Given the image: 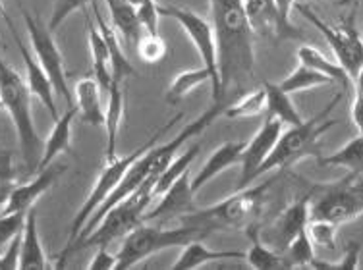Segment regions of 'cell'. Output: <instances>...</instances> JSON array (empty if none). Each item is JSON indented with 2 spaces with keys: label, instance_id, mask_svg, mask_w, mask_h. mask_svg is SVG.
<instances>
[{
  "label": "cell",
  "instance_id": "29",
  "mask_svg": "<svg viewBox=\"0 0 363 270\" xmlns=\"http://www.w3.org/2000/svg\"><path fill=\"white\" fill-rule=\"evenodd\" d=\"M298 60H300V64H303V66L317 69V72H321L323 76L330 77L333 84H340L344 89H350V85H354L340 64L330 62V60L325 58L319 50L313 49V47H309V45H301L300 49H298Z\"/></svg>",
  "mask_w": 363,
  "mask_h": 270
},
{
  "label": "cell",
  "instance_id": "23",
  "mask_svg": "<svg viewBox=\"0 0 363 270\" xmlns=\"http://www.w3.org/2000/svg\"><path fill=\"white\" fill-rule=\"evenodd\" d=\"M49 261L45 255V249L39 237V226H37L35 208H29L26 216V226L21 232L20 247V269H47Z\"/></svg>",
  "mask_w": 363,
  "mask_h": 270
},
{
  "label": "cell",
  "instance_id": "43",
  "mask_svg": "<svg viewBox=\"0 0 363 270\" xmlns=\"http://www.w3.org/2000/svg\"><path fill=\"white\" fill-rule=\"evenodd\" d=\"M116 255H112L108 247H99L97 253L93 255L89 263H87V269L91 270H97V269H105V270H112L116 269Z\"/></svg>",
  "mask_w": 363,
  "mask_h": 270
},
{
  "label": "cell",
  "instance_id": "25",
  "mask_svg": "<svg viewBox=\"0 0 363 270\" xmlns=\"http://www.w3.org/2000/svg\"><path fill=\"white\" fill-rule=\"evenodd\" d=\"M230 259H245V253L242 251H213L205 247L201 240H196V242H189L188 245L182 247L180 257L172 263V269H199V266L215 263V261H230Z\"/></svg>",
  "mask_w": 363,
  "mask_h": 270
},
{
  "label": "cell",
  "instance_id": "36",
  "mask_svg": "<svg viewBox=\"0 0 363 270\" xmlns=\"http://www.w3.org/2000/svg\"><path fill=\"white\" fill-rule=\"evenodd\" d=\"M167 43L159 33H145L141 35L138 43H135V52L145 64H157L161 62L167 56Z\"/></svg>",
  "mask_w": 363,
  "mask_h": 270
},
{
  "label": "cell",
  "instance_id": "22",
  "mask_svg": "<svg viewBox=\"0 0 363 270\" xmlns=\"http://www.w3.org/2000/svg\"><path fill=\"white\" fill-rule=\"evenodd\" d=\"M87 41H89L91 50V68H93V77L97 79L99 87L103 91V95H108L112 84V66H111V52L106 47L103 35L99 31L97 23H89L87 20Z\"/></svg>",
  "mask_w": 363,
  "mask_h": 270
},
{
  "label": "cell",
  "instance_id": "44",
  "mask_svg": "<svg viewBox=\"0 0 363 270\" xmlns=\"http://www.w3.org/2000/svg\"><path fill=\"white\" fill-rule=\"evenodd\" d=\"M352 118H354V124L357 125L359 133H363V95H356V97H354V104H352Z\"/></svg>",
  "mask_w": 363,
  "mask_h": 270
},
{
  "label": "cell",
  "instance_id": "12",
  "mask_svg": "<svg viewBox=\"0 0 363 270\" xmlns=\"http://www.w3.org/2000/svg\"><path fill=\"white\" fill-rule=\"evenodd\" d=\"M280 133H282V122L271 116H265V122L261 125L255 135H253L244 147L242 160H240V178H238L236 189L252 186L253 181L259 178V170L265 164L269 154L277 145Z\"/></svg>",
  "mask_w": 363,
  "mask_h": 270
},
{
  "label": "cell",
  "instance_id": "11",
  "mask_svg": "<svg viewBox=\"0 0 363 270\" xmlns=\"http://www.w3.org/2000/svg\"><path fill=\"white\" fill-rule=\"evenodd\" d=\"M159 12L162 18L174 20L186 33L189 41L194 43L201 62L211 74V85H213V101H217L218 89H220V77H218V60H217V41L213 33V26L188 8L176 6V4H159Z\"/></svg>",
  "mask_w": 363,
  "mask_h": 270
},
{
  "label": "cell",
  "instance_id": "17",
  "mask_svg": "<svg viewBox=\"0 0 363 270\" xmlns=\"http://www.w3.org/2000/svg\"><path fill=\"white\" fill-rule=\"evenodd\" d=\"M196 191L191 189V178L189 170L182 178L174 181V186L168 189L167 193L161 195L159 205L149 210L145 215V220H172V218H182L191 210H196Z\"/></svg>",
  "mask_w": 363,
  "mask_h": 270
},
{
  "label": "cell",
  "instance_id": "7",
  "mask_svg": "<svg viewBox=\"0 0 363 270\" xmlns=\"http://www.w3.org/2000/svg\"><path fill=\"white\" fill-rule=\"evenodd\" d=\"M363 215V174L348 172L333 184L309 189V220L344 224Z\"/></svg>",
  "mask_w": 363,
  "mask_h": 270
},
{
  "label": "cell",
  "instance_id": "18",
  "mask_svg": "<svg viewBox=\"0 0 363 270\" xmlns=\"http://www.w3.org/2000/svg\"><path fill=\"white\" fill-rule=\"evenodd\" d=\"M244 147L245 143H242V141H228V143H223L217 151L211 154L209 159L205 160V164L201 167V170L191 178V189L197 193L203 186H207L211 180H215L218 174L240 164Z\"/></svg>",
  "mask_w": 363,
  "mask_h": 270
},
{
  "label": "cell",
  "instance_id": "27",
  "mask_svg": "<svg viewBox=\"0 0 363 270\" xmlns=\"http://www.w3.org/2000/svg\"><path fill=\"white\" fill-rule=\"evenodd\" d=\"M265 93H267V106H265V116L280 120L282 124L288 125H298L303 122L300 116V112L296 111L292 99L288 95L286 91H282L279 84H272V81H265Z\"/></svg>",
  "mask_w": 363,
  "mask_h": 270
},
{
  "label": "cell",
  "instance_id": "13",
  "mask_svg": "<svg viewBox=\"0 0 363 270\" xmlns=\"http://www.w3.org/2000/svg\"><path fill=\"white\" fill-rule=\"evenodd\" d=\"M309 224V193L300 197L298 201L288 205L284 210H280L274 220L261 228L259 226V237L271 247V249L282 251L298 237L300 232L308 228Z\"/></svg>",
  "mask_w": 363,
  "mask_h": 270
},
{
  "label": "cell",
  "instance_id": "39",
  "mask_svg": "<svg viewBox=\"0 0 363 270\" xmlns=\"http://www.w3.org/2000/svg\"><path fill=\"white\" fill-rule=\"evenodd\" d=\"M93 0H55V8L49 20V29L56 31L64 23L66 18H70L76 10H85V6Z\"/></svg>",
  "mask_w": 363,
  "mask_h": 270
},
{
  "label": "cell",
  "instance_id": "42",
  "mask_svg": "<svg viewBox=\"0 0 363 270\" xmlns=\"http://www.w3.org/2000/svg\"><path fill=\"white\" fill-rule=\"evenodd\" d=\"M357 264H359V243L352 242L348 245V251L344 253L340 261L328 263V261H317V259H313L311 266L313 269H357Z\"/></svg>",
  "mask_w": 363,
  "mask_h": 270
},
{
  "label": "cell",
  "instance_id": "14",
  "mask_svg": "<svg viewBox=\"0 0 363 270\" xmlns=\"http://www.w3.org/2000/svg\"><path fill=\"white\" fill-rule=\"evenodd\" d=\"M245 16L255 35L272 39H296L301 41L303 33L292 21L282 20L274 0H244Z\"/></svg>",
  "mask_w": 363,
  "mask_h": 270
},
{
  "label": "cell",
  "instance_id": "6",
  "mask_svg": "<svg viewBox=\"0 0 363 270\" xmlns=\"http://www.w3.org/2000/svg\"><path fill=\"white\" fill-rule=\"evenodd\" d=\"M211 232L194 224H182L176 228H161V226H145L141 224L128 234L122 242V247L116 253V269H132L133 264L157 255L159 251L184 247L189 242L203 240Z\"/></svg>",
  "mask_w": 363,
  "mask_h": 270
},
{
  "label": "cell",
  "instance_id": "41",
  "mask_svg": "<svg viewBox=\"0 0 363 270\" xmlns=\"http://www.w3.org/2000/svg\"><path fill=\"white\" fill-rule=\"evenodd\" d=\"M138 10V20H140L141 29L145 33H159V20L162 16L159 12V2L157 0H143Z\"/></svg>",
  "mask_w": 363,
  "mask_h": 270
},
{
  "label": "cell",
  "instance_id": "24",
  "mask_svg": "<svg viewBox=\"0 0 363 270\" xmlns=\"http://www.w3.org/2000/svg\"><path fill=\"white\" fill-rule=\"evenodd\" d=\"M93 14H95V23H97L99 31L105 39L106 47H108V52H111V66H112V81H118V84H124V79L135 74V69L132 68V64L128 60V56L124 55V50L120 47V35L114 31V28H111L108 23H105V18L101 14L99 6L93 2Z\"/></svg>",
  "mask_w": 363,
  "mask_h": 270
},
{
  "label": "cell",
  "instance_id": "3",
  "mask_svg": "<svg viewBox=\"0 0 363 270\" xmlns=\"http://www.w3.org/2000/svg\"><path fill=\"white\" fill-rule=\"evenodd\" d=\"M0 103L6 108L14 122L21 157L28 164L29 172H35L43 152V141L37 133L33 114H31V91L28 81L12 66L0 58Z\"/></svg>",
  "mask_w": 363,
  "mask_h": 270
},
{
  "label": "cell",
  "instance_id": "28",
  "mask_svg": "<svg viewBox=\"0 0 363 270\" xmlns=\"http://www.w3.org/2000/svg\"><path fill=\"white\" fill-rule=\"evenodd\" d=\"M245 234L250 237V249L245 253V261L252 264L253 269L269 270V269H284L282 255L279 251L271 249L261 237H259V224H252L245 228Z\"/></svg>",
  "mask_w": 363,
  "mask_h": 270
},
{
  "label": "cell",
  "instance_id": "47",
  "mask_svg": "<svg viewBox=\"0 0 363 270\" xmlns=\"http://www.w3.org/2000/svg\"><path fill=\"white\" fill-rule=\"evenodd\" d=\"M128 2H130V4H133V6L138 8L141 4V2H143V0H128Z\"/></svg>",
  "mask_w": 363,
  "mask_h": 270
},
{
  "label": "cell",
  "instance_id": "50",
  "mask_svg": "<svg viewBox=\"0 0 363 270\" xmlns=\"http://www.w3.org/2000/svg\"><path fill=\"white\" fill-rule=\"evenodd\" d=\"M0 106H2V103H0Z\"/></svg>",
  "mask_w": 363,
  "mask_h": 270
},
{
  "label": "cell",
  "instance_id": "45",
  "mask_svg": "<svg viewBox=\"0 0 363 270\" xmlns=\"http://www.w3.org/2000/svg\"><path fill=\"white\" fill-rule=\"evenodd\" d=\"M274 4L279 8L282 20L290 21V12H292V8L296 6V0H274Z\"/></svg>",
  "mask_w": 363,
  "mask_h": 270
},
{
  "label": "cell",
  "instance_id": "8",
  "mask_svg": "<svg viewBox=\"0 0 363 270\" xmlns=\"http://www.w3.org/2000/svg\"><path fill=\"white\" fill-rule=\"evenodd\" d=\"M178 120H182V114H176L174 118L170 120V122H167L164 128L157 130V132L151 135V139H147L145 143H143L141 147H138L133 152H130V154H126V157H116L114 160H106L105 167H103V170L99 172L97 180H95V186H93V189H91L89 195H87V199H85L84 205L79 207L77 215L74 216V220H72L68 245L76 242L77 236L82 234V230L85 228L87 220H89L91 216L95 215V210H97V208L101 207L106 199H108V195L116 189L120 180H122V178H124V174L128 172V168L132 167L133 162L140 159L143 152H147L151 147L157 145V143H159V139H161L162 132L168 130V128H172Z\"/></svg>",
  "mask_w": 363,
  "mask_h": 270
},
{
  "label": "cell",
  "instance_id": "26",
  "mask_svg": "<svg viewBox=\"0 0 363 270\" xmlns=\"http://www.w3.org/2000/svg\"><path fill=\"white\" fill-rule=\"evenodd\" d=\"M108 14H111L112 28L128 45H135L143 35V29L138 20V10L128 0H105Z\"/></svg>",
  "mask_w": 363,
  "mask_h": 270
},
{
  "label": "cell",
  "instance_id": "51",
  "mask_svg": "<svg viewBox=\"0 0 363 270\" xmlns=\"http://www.w3.org/2000/svg\"><path fill=\"white\" fill-rule=\"evenodd\" d=\"M362 39H363V35H362Z\"/></svg>",
  "mask_w": 363,
  "mask_h": 270
},
{
  "label": "cell",
  "instance_id": "19",
  "mask_svg": "<svg viewBox=\"0 0 363 270\" xmlns=\"http://www.w3.org/2000/svg\"><path fill=\"white\" fill-rule=\"evenodd\" d=\"M77 108L74 106H68V111L60 114L58 118L55 120V125L50 130L49 137L43 143V152L41 159H39V164H37V170H43L49 164L55 162V159L62 152H72V124H74V118H76Z\"/></svg>",
  "mask_w": 363,
  "mask_h": 270
},
{
  "label": "cell",
  "instance_id": "49",
  "mask_svg": "<svg viewBox=\"0 0 363 270\" xmlns=\"http://www.w3.org/2000/svg\"><path fill=\"white\" fill-rule=\"evenodd\" d=\"M335 2H346V0H335Z\"/></svg>",
  "mask_w": 363,
  "mask_h": 270
},
{
  "label": "cell",
  "instance_id": "10",
  "mask_svg": "<svg viewBox=\"0 0 363 270\" xmlns=\"http://www.w3.org/2000/svg\"><path fill=\"white\" fill-rule=\"evenodd\" d=\"M294 8L325 37V41L328 43L330 50L335 52L338 64L342 66L350 79L356 81V77L363 69V39L357 35L354 23H344V26L335 28V26L321 20L306 4H296Z\"/></svg>",
  "mask_w": 363,
  "mask_h": 270
},
{
  "label": "cell",
  "instance_id": "2",
  "mask_svg": "<svg viewBox=\"0 0 363 270\" xmlns=\"http://www.w3.org/2000/svg\"><path fill=\"white\" fill-rule=\"evenodd\" d=\"M277 176L271 180L261 181L259 186H247L244 189H236L230 197H226L217 205L207 208H196L180 218L182 224H194L201 226L209 232L226 228L245 230L252 224H259L263 220L267 208H269V195L271 189L277 186Z\"/></svg>",
  "mask_w": 363,
  "mask_h": 270
},
{
  "label": "cell",
  "instance_id": "9",
  "mask_svg": "<svg viewBox=\"0 0 363 270\" xmlns=\"http://www.w3.org/2000/svg\"><path fill=\"white\" fill-rule=\"evenodd\" d=\"M21 18L26 21V29H28V37L29 43H31V49H33V55H35L37 62L41 64V68L45 69V74L49 76L50 84L55 87L56 97L64 99V103L72 106L74 95H72L68 79H66L62 52L56 45L52 31L49 29V26H43V21L39 18L31 16L23 8H21Z\"/></svg>",
  "mask_w": 363,
  "mask_h": 270
},
{
  "label": "cell",
  "instance_id": "5",
  "mask_svg": "<svg viewBox=\"0 0 363 270\" xmlns=\"http://www.w3.org/2000/svg\"><path fill=\"white\" fill-rule=\"evenodd\" d=\"M340 99H342V93H338L319 114H315L313 118L303 120L298 125H288L286 132L280 133L277 145L269 154V159L265 160V164L259 170V176H265L272 170L274 172L286 170L303 157L319 159L321 154H319L317 143L323 133H327L333 125H336V120L328 118V114L333 112L336 104L340 103Z\"/></svg>",
  "mask_w": 363,
  "mask_h": 270
},
{
  "label": "cell",
  "instance_id": "37",
  "mask_svg": "<svg viewBox=\"0 0 363 270\" xmlns=\"http://www.w3.org/2000/svg\"><path fill=\"white\" fill-rule=\"evenodd\" d=\"M16 186L18 184H16L14 159L8 151H0V207H4Z\"/></svg>",
  "mask_w": 363,
  "mask_h": 270
},
{
  "label": "cell",
  "instance_id": "48",
  "mask_svg": "<svg viewBox=\"0 0 363 270\" xmlns=\"http://www.w3.org/2000/svg\"><path fill=\"white\" fill-rule=\"evenodd\" d=\"M2 10H4V6H2V2H0V12H2Z\"/></svg>",
  "mask_w": 363,
  "mask_h": 270
},
{
  "label": "cell",
  "instance_id": "35",
  "mask_svg": "<svg viewBox=\"0 0 363 270\" xmlns=\"http://www.w3.org/2000/svg\"><path fill=\"white\" fill-rule=\"evenodd\" d=\"M282 255V263L284 269H301V266H311L315 259L313 242L309 236L308 228L298 234V237L294 240L286 249L280 253Z\"/></svg>",
  "mask_w": 363,
  "mask_h": 270
},
{
  "label": "cell",
  "instance_id": "20",
  "mask_svg": "<svg viewBox=\"0 0 363 270\" xmlns=\"http://www.w3.org/2000/svg\"><path fill=\"white\" fill-rule=\"evenodd\" d=\"M76 108L82 114V120L89 125H105V111H103V91L95 77H82L74 87Z\"/></svg>",
  "mask_w": 363,
  "mask_h": 270
},
{
  "label": "cell",
  "instance_id": "15",
  "mask_svg": "<svg viewBox=\"0 0 363 270\" xmlns=\"http://www.w3.org/2000/svg\"><path fill=\"white\" fill-rule=\"evenodd\" d=\"M0 16L4 18L6 21L8 29H10V33L14 37L16 45H18V50H20L21 56V62H23V68H26V81H28V87L31 91V95H35L39 101L43 103V106L50 112V116L52 120L58 118V108H56V93L55 87L50 84L49 76L45 74V69L41 68V64L37 62L35 55H31L28 50V45L21 41L20 33L16 31L14 23L10 20V16H8L6 10H2Z\"/></svg>",
  "mask_w": 363,
  "mask_h": 270
},
{
  "label": "cell",
  "instance_id": "1",
  "mask_svg": "<svg viewBox=\"0 0 363 270\" xmlns=\"http://www.w3.org/2000/svg\"><path fill=\"white\" fill-rule=\"evenodd\" d=\"M213 33L217 41V60L220 89L217 104L224 106L250 91L255 74V31L245 16L244 0H209Z\"/></svg>",
  "mask_w": 363,
  "mask_h": 270
},
{
  "label": "cell",
  "instance_id": "21",
  "mask_svg": "<svg viewBox=\"0 0 363 270\" xmlns=\"http://www.w3.org/2000/svg\"><path fill=\"white\" fill-rule=\"evenodd\" d=\"M106 99H108V103H106L105 112V160H114L118 157V133L120 125H122V116H124V89H122V84L112 81Z\"/></svg>",
  "mask_w": 363,
  "mask_h": 270
},
{
  "label": "cell",
  "instance_id": "30",
  "mask_svg": "<svg viewBox=\"0 0 363 270\" xmlns=\"http://www.w3.org/2000/svg\"><path fill=\"white\" fill-rule=\"evenodd\" d=\"M267 106V93L265 87H255L242 93L240 97L224 106L223 116L230 120L236 118H252V116H259V114H265Z\"/></svg>",
  "mask_w": 363,
  "mask_h": 270
},
{
  "label": "cell",
  "instance_id": "4",
  "mask_svg": "<svg viewBox=\"0 0 363 270\" xmlns=\"http://www.w3.org/2000/svg\"><path fill=\"white\" fill-rule=\"evenodd\" d=\"M151 201H153L151 186L145 181L135 193L130 195L128 199L114 205L112 208H108L106 215L101 218V222L91 230L87 236L79 237L77 242L64 247V251L58 257V266H64L70 253L87 249V247H108L112 242L132 234L133 230L141 226L143 220H145L147 208H149Z\"/></svg>",
  "mask_w": 363,
  "mask_h": 270
},
{
  "label": "cell",
  "instance_id": "16",
  "mask_svg": "<svg viewBox=\"0 0 363 270\" xmlns=\"http://www.w3.org/2000/svg\"><path fill=\"white\" fill-rule=\"evenodd\" d=\"M66 170L64 164H49L47 168H43L37 172V176L29 184H23V186H16L12 189V193L4 203L2 207V215H10V213H28L29 208H33L39 197L49 191L50 187L55 186V181L60 178Z\"/></svg>",
  "mask_w": 363,
  "mask_h": 270
},
{
  "label": "cell",
  "instance_id": "32",
  "mask_svg": "<svg viewBox=\"0 0 363 270\" xmlns=\"http://www.w3.org/2000/svg\"><path fill=\"white\" fill-rule=\"evenodd\" d=\"M319 167H340L348 172L363 174V133L348 141L342 149H338L333 154L319 157Z\"/></svg>",
  "mask_w": 363,
  "mask_h": 270
},
{
  "label": "cell",
  "instance_id": "34",
  "mask_svg": "<svg viewBox=\"0 0 363 270\" xmlns=\"http://www.w3.org/2000/svg\"><path fill=\"white\" fill-rule=\"evenodd\" d=\"M330 84H333L330 77L323 76L321 72L300 64L290 76H286L282 81H279V87L282 91H286L288 95H294V93H300V91H309L315 89V87H323V85Z\"/></svg>",
  "mask_w": 363,
  "mask_h": 270
},
{
  "label": "cell",
  "instance_id": "38",
  "mask_svg": "<svg viewBox=\"0 0 363 270\" xmlns=\"http://www.w3.org/2000/svg\"><path fill=\"white\" fill-rule=\"evenodd\" d=\"M308 232L313 245L323 249H335L336 247V224L323 220H309Z\"/></svg>",
  "mask_w": 363,
  "mask_h": 270
},
{
  "label": "cell",
  "instance_id": "46",
  "mask_svg": "<svg viewBox=\"0 0 363 270\" xmlns=\"http://www.w3.org/2000/svg\"><path fill=\"white\" fill-rule=\"evenodd\" d=\"M354 91H356V95H363V69L356 77V81H354Z\"/></svg>",
  "mask_w": 363,
  "mask_h": 270
},
{
  "label": "cell",
  "instance_id": "40",
  "mask_svg": "<svg viewBox=\"0 0 363 270\" xmlns=\"http://www.w3.org/2000/svg\"><path fill=\"white\" fill-rule=\"evenodd\" d=\"M26 216L28 213H10V215L0 213V247L12 242L16 236H20L26 226Z\"/></svg>",
  "mask_w": 363,
  "mask_h": 270
},
{
  "label": "cell",
  "instance_id": "31",
  "mask_svg": "<svg viewBox=\"0 0 363 270\" xmlns=\"http://www.w3.org/2000/svg\"><path fill=\"white\" fill-rule=\"evenodd\" d=\"M199 151H201V147L191 145L182 152V154H176L174 159H172V162L167 167V170L157 178V181H155L153 191H151V193H153V199L167 193L168 189L174 186V181L188 172L189 167H191V162L197 159Z\"/></svg>",
  "mask_w": 363,
  "mask_h": 270
},
{
  "label": "cell",
  "instance_id": "33",
  "mask_svg": "<svg viewBox=\"0 0 363 270\" xmlns=\"http://www.w3.org/2000/svg\"><path fill=\"white\" fill-rule=\"evenodd\" d=\"M211 74L209 69L201 66V68H191L186 72H180L178 76L172 79V84L167 91V103L168 104H178L184 97H188L189 93L197 87H201L203 84H209Z\"/></svg>",
  "mask_w": 363,
  "mask_h": 270
}]
</instances>
